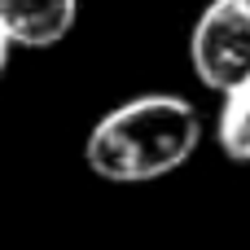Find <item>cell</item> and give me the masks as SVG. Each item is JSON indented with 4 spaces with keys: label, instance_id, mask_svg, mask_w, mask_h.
<instances>
[{
    "label": "cell",
    "instance_id": "cell-1",
    "mask_svg": "<svg viewBox=\"0 0 250 250\" xmlns=\"http://www.w3.org/2000/svg\"><path fill=\"white\" fill-rule=\"evenodd\" d=\"M198 141H202V119L185 97L145 92L105 110L92 123L83 141V163L92 167V176L110 185H149L185 167Z\"/></svg>",
    "mask_w": 250,
    "mask_h": 250
},
{
    "label": "cell",
    "instance_id": "cell-3",
    "mask_svg": "<svg viewBox=\"0 0 250 250\" xmlns=\"http://www.w3.org/2000/svg\"><path fill=\"white\" fill-rule=\"evenodd\" d=\"M79 0H0L4 48H53L75 31Z\"/></svg>",
    "mask_w": 250,
    "mask_h": 250
},
{
    "label": "cell",
    "instance_id": "cell-2",
    "mask_svg": "<svg viewBox=\"0 0 250 250\" xmlns=\"http://www.w3.org/2000/svg\"><path fill=\"white\" fill-rule=\"evenodd\" d=\"M189 62L202 88L229 92L250 79V0H211L189 35Z\"/></svg>",
    "mask_w": 250,
    "mask_h": 250
},
{
    "label": "cell",
    "instance_id": "cell-4",
    "mask_svg": "<svg viewBox=\"0 0 250 250\" xmlns=\"http://www.w3.org/2000/svg\"><path fill=\"white\" fill-rule=\"evenodd\" d=\"M220 123H215V141L224 149V158L250 163V79L220 92Z\"/></svg>",
    "mask_w": 250,
    "mask_h": 250
}]
</instances>
